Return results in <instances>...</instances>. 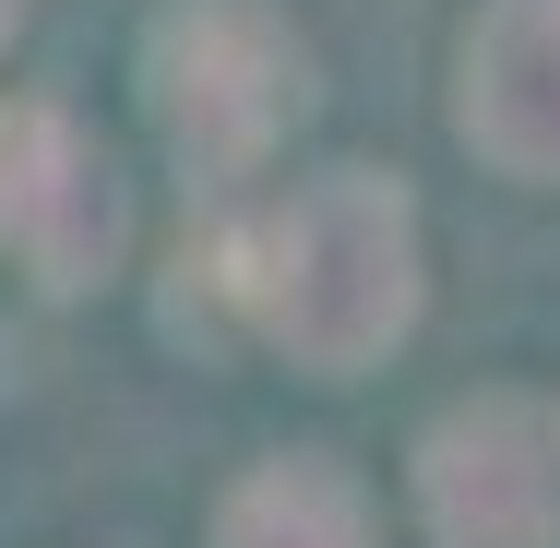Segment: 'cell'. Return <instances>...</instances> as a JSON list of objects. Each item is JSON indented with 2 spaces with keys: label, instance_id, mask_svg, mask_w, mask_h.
<instances>
[{
  "label": "cell",
  "instance_id": "5b68a950",
  "mask_svg": "<svg viewBox=\"0 0 560 548\" xmlns=\"http://www.w3.org/2000/svg\"><path fill=\"white\" fill-rule=\"evenodd\" d=\"M465 131L501 167H560V0H501L465 36Z\"/></svg>",
  "mask_w": 560,
  "mask_h": 548
},
{
  "label": "cell",
  "instance_id": "8992f818",
  "mask_svg": "<svg viewBox=\"0 0 560 548\" xmlns=\"http://www.w3.org/2000/svg\"><path fill=\"white\" fill-rule=\"evenodd\" d=\"M215 548H370V513H358V489H346L323 453H299V465H262L226 501Z\"/></svg>",
  "mask_w": 560,
  "mask_h": 548
},
{
  "label": "cell",
  "instance_id": "7a4b0ae2",
  "mask_svg": "<svg viewBox=\"0 0 560 548\" xmlns=\"http://www.w3.org/2000/svg\"><path fill=\"white\" fill-rule=\"evenodd\" d=\"M155 119L191 167H250L287 119H299V36L262 0H179L155 12Z\"/></svg>",
  "mask_w": 560,
  "mask_h": 548
},
{
  "label": "cell",
  "instance_id": "52a82bcc",
  "mask_svg": "<svg viewBox=\"0 0 560 548\" xmlns=\"http://www.w3.org/2000/svg\"><path fill=\"white\" fill-rule=\"evenodd\" d=\"M0 24H12V0H0Z\"/></svg>",
  "mask_w": 560,
  "mask_h": 548
},
{
  "label": "cell",
  "instance_id": "277c9868",
  "mask_svg": "<svg viewBox=\"0 0 560 548\" xmlns=\"http://www.w3.org/2000/svg\"><path fill=\"white\" fill-rule=\"evenodd\" d=\"M0 250L36 287H84L119 250V191L60 108H0Z\"/></svg>",
  "mask_w": 560,
  "mask_h": 548
},
{
  "label": "cell",
  "instance_id": "3957f363",
  "mask_svg": "<svg viewBox=\"0 0 560 548\" xmlns=\"http://www.w3.org/2000/svg\"><path fill=\"white\" fill-rule=\"evenodd\" d=\"M418 489L442 548H560V418L525 394H489L430 430Z\"/></svg>",
  "mask_w": 560,
  "mask_h": 548
},
{
  "label": "cell",
  "instance_id": "6da1fadb",
  "mask_svg": "<svg viewBox=\"0 0 560 548\" xmlns=\"http://www.w3.org/2000/svg\"><path fill=\"white\" fill-rule=\"evenodd\" d=\"M418 311V226H406V191L370 179V167H335L311 179L275 238H262V323L287 334L311 370H358L382 358Z\"/></svg>",
  "mask_w": 560,
  "mask_h": 548
}]
</instances>
